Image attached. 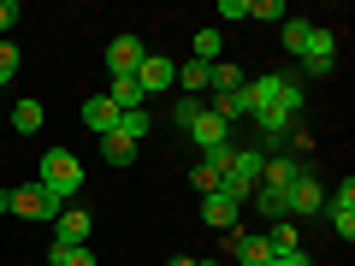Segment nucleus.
Here are the masks:
<instances>
[{
    "instance_id": "24",
    "label": "nucleus",
    "mask_w": 355,
    "mask_h": 266,
    "mask_svg": "<svg viewBox=\"0 0 355 266\" xmlns=\"http://www.w3.org/2000/svg\"><path fill=\"white\" fill-rule=\"evenodd\" d=\"M148 125H154V118L142 113V107H137V113H119V136H130V142H142V136H148Z\"/></svg>"
},
{
    "instance_id": "29",
    "label": "nucleus",
    "mask_w": 355,
    "mask_h": 266,
    "mask_svg": "<svg viewBox=\"0 0 355 266\" xmlns=\"http://www.w3.org/2000/svg\"><path fill=\"white\" fill-rule=\"evenodd\" d=\"M190 184H196L202 195H214V190H219V172H214V166L202 160V166H190Z\"/></svg>"
},
{
    "instance_id": "25",
    "label": "nucleus",
    "mask_w": 355,
    "mask_h": 266,
    "mask_svg": "<svg viewBox=\"0 0 355 266\" xmlns=\"http://www.w3.org/2000/svg\"><path fill=\"white\" fill-rule=\"evenodd\" d=\"M308 30H314V24H308V18H284V24H279V36H284V48H291V53H302Z\"/></svg>"
},
{
    "instance_id": "3",
    "label": "nucleus",
    "mask_w": 355,
    "mask_h": 266,
    "mask_svg": "<svg viewBox=\"0 0 355 266\" xmlns=\"http://www.w3.org/2000/svg\"><path fill=\"white\" fill-rule=\"evenodd\" d=\"M261 166H266V148H237L231 166H225V177H219V190H225L237 207H249L254 184H261Z\"/></svg>"
},
{
    "instance_id": "28",
    "label": "nucleus",
    "mask_w": 355,
    "mask_h": 266,
    "mask_svg": "<svg viewBox=\"0 0 355 266\" xmlns=\"http://www.w3.org/2000/svg\"><path fill=\"white\" fill-rule=\"evenodd\" d=\"M48 260L53 266H95V254L89 249H48Z\"/></svg>"
},
{
    "instance_id": "6",
    "label": "nucleus",
    "mask_w": 355,
    "mask_h": 266,
    "mask_svg": "<svg viewBox=\"0 0 355 266\" xmlns=\"http://www.w3.org/2000/svg\"><path fill=\"white\" fill-rule=\"evenodd\" d=\"M320 207H326V184H320L314 166H302L296 184H291V219H308V213H320Z\"/></svg>"
},
{
    "instance_id": "9",
    "label": "nucleus",
    "mask_w": 355,
    "mask_h": 266,
    "mask_svg": "<svg viewBox=\"0 0 355 266\" xmlns=\"http://www.w3.org/2000/svg\"><path fill=\"white\" fill-rule=\"evenodd\" d=\"M12 213H18V219H60L65 207L53 202L42 184H18V190H12Z\"/></svg>"
},
{
    "instance_id": "8",
    "label": "nucleus",
    "mask_w": 355,
    "mask_h": 266,
    "mask_svg": "<svg viewBox=\"0 0 355 266\" xmlns=\"http://www.w3.org/2000/svg\"><path fill=\"white\" fill-rule=\"evenodd\" d=\"M142 60H148L142 36H113V42H107V77H137Z\"/></svg>"
},
{
    "instance_id": "15",
    "label": "nucleus",
    "mask_w": 355,
    "mask_h": 266,
    "mask_svg": "<svg viewBox=\"0 0 355 266\" xmlns=\"http://www.w3.org/2000/svg\"><path fill=\"white\" fill-rule=\"evenodd\" d=\"M83 125L95 130V136H107V130H119V107L107 101V95H89L83 101Z\"/></svg>"
},
{
    "instance_id": "30",
    "label": "nucleus",
    "mask_w": 355,
    "mask_h": 266,
    "mask_svg": "<svg viewBox=\"0 0 355 266\" xmlns=\"http://www.w3.org/2000/svg\"><path fill=\"white\" fill-rule=\"evenodd\" d=\"M231 154H237V148H231V142H225V148H207V154H202V160H207V166H214V172H219V177H225V166H231Z\"/></svg>"
},
{
    "instance_id": "14",
    "label": "nucleus",
    "mask_w": 355,
    "mask_h": 266,
    "mask_svg": "<svg viewBox=\"0 0 355 266\" xmlns=\"http://www.w3.org/2000/svg\"><path fill=\"white\" fill-rule=\"evenodd\" d=\"M296 172H302V166H296V154H266L261 184H266V190H291V184H296Z\"/></svg>"
},
{
    "instance_id": "34",
    "label": "nucleus",
    "mask_w": 355,
    "mask_h": 266,
    "mask_svg": "<svg viewBox=\"0 0 355 266\" xmlns=\"http://www.w3.org/2000/svg\"><path fill=\"white\" fill-rule=\"evenodd\" d=\"M196 266H219V260H214V254H202V260H196Z\"/></svg>"
},
{
    "instance_id": "18",
    "label": "nucleus",
    "mask_w": 355,
    "mask_h": 266,
    "mask_svg": "<svg viewBox=\"0 0 355 266\" xmlns=\"http://www.w3.org/2000/svg\"><path fill=\"white\" fill-rule=\"evenodd\" d=\"M243 89H249V83H243ZM243 89H231V95H214V101H207V113H214V118H225V125L249 118V101H243Z\"/></svg>"
},
{
    "instance_id": "16",
    "label": "nucleus",
    "mask_w": 355,
    "mask_h": 266,
    "mask_svg": "<svg viewBox=\"0 0 355 266\" xmlns=\"http://www.w3.org/2000/svg\"><path fill=\"white\" fill-rule=\"evenodd\" d=\"M107 101H113L119 113H137V107H148V101H142V89H137V77H107Z\"/></svg>"
},
{
    "instance_id": "27",
    "label": "nucleus",
    "mask_w": 355,
    "mask_h": 266,
    "mask_svg": "<svg viewBox=\"0 0 355 266\" xmlns=\"http://www.w3.org/2000/svg\"><path fill=\"white\" fill-rule=\"evenodd\" d=\"M196 113H202V101H190V95H178V101H172V125H178V130H190Z\"/></svg>"
},
{
    "instance_id": "20",
    "label": "nucleus",
    "mask_w": 355,
    "mask_h": 266,
    "mask_svg": "<svg viewBox=\"0 0 355 266\" xmlns=\"http://www.w3.org/2000/svg\"><path fill=\"white\" fill-rule=\"evenodd\" d=\"M266 242H272V254H296L302 242H296V219H279V225L266 231Z\"/></svg>"
},
{
    "instance_id": "10",
    "label": "nucleus",
    "mask_w": 355,
    "mask_h": 266,
    "mask_svg": "<svg viewBox=\"0 0 355 266\" xmlns=\"http://www.w3.org/2000/svg\"><path fill=\"white\" fill-rule=\"evenodd\" d=\"M53 225H60L53 231V249H89V213L83 207H65Z\"/></svg>"
},
{
    "instance_id": "5",
    "label": "nucleus",
    "mask_w": 355,
    "mask_h": 266,
    "mask_svg": "<svg viewBox=\"0 0 355 266\" xmlns=\"http://www.w3.org/2000/svg\"><path fill=\"white\" fill-rule=\"evenodd\" d=\"M320 213L331 219V231H338L343 242H355V184L349 177H343L338 190H326V207H320Z\"/></svg>"
},
{
    "instance_id": "23",
    "label": "nucleus",
    "mask_w": 355,
    "mask_h": 266,
    "mask_svg": "<svg viewBox=\"0 0 355 266\" xmlns=\"http://www.w3.org/2000/svg\"><path fill=\"white\" fill-rule=\"evenodd\" d=\"M219 48H225V36H219V30H196V60H202V65H214Z\"/></svg>"
},
{
    "instance_id": "1",
    "label": "nucleus",
    "mask_w": 355,
    "mask_h": 266,
    "mask_svg": "<svg viewBox=\"0 0 355 266\" xmlns=\"http://www.w3.org/2000/svg\"><path fill=\"white\" fill-rule=\"evenodd\" d=\"M243 101H249V118L279 142L284 130L296 125V113H302V83H296L291 71H261V77H249Z\"/></svg>"
},
{
    "instance_id": "31",
    "label": "nucleus",
    "mask_w": 355,
    "mask_h": 266,
    "mask_svg": "<svg viewBox=\"0 0 355 266\" xmlns=\"http://www.w3.org/2000/svg\"><path fill=\"white\" fill-rule=\"evenodd\" d=\"M18 24V0H0V42H6V30Z\"/></svg>"
},
{
    "instance_id": "13",
    "label": "nucleus",
    "mask_w": 355,
    "mask_h": 266,
    "mask_svg": "<svg viewBox=\"0 0 355 266\" xmlns=\"http://www.w3.org/2000/svg\"><path fill=\"white\" fill-rule=\"evenodd\" d=\"M178 95H190V101H202L207 89H214V65H202V60H190V65H178Z\"/></svg>"
},
{
    "instance_id": "17",
    "label": "nucleus",
    "mask_w": 355,
    "mask_h": 266,
    "mask_svg": "<svg viewBox=\"0 0 355 266\" xmlns=\"http://www.w3.org/2000/svg\"><path fill=\"white\" fill-rule=\"evenodd\" d=\"M42 118H48V107H42L36 95H24V101L12 107V130H18V136H36V130H42Z\"/></svg>"
},
{
    "instance_id": "19",
    "label": "nucleus",
    "mask_w": 355,
    "mask_h": 266,
    "mask_svg": "<svg viewBox=\"0 0 355 266\" xmlns=\"http://www.w3.org/2000/svg\"><path fill=\"white\" fill-rule=\"evenodd\" d=\"M101 160L107 166H130V160H137V142L119 136V130H107V136H101Z\"/></svg>"
},
{
    "instance_id": "22",
    "label": "nucleus",
    "mask_w": 355,
    "mask_h": 266,
    "mask_svg": "<svg viewBox=\"0 0 355 266\" xmlns=\"http://www.w3.org/2000/svg\"><path fill=\"white\" fill-rule=\"evenodd\" d=\"M254 18H261V24H284L291 6H284V0H254V6H249V24H254Z\"/></svg>"
},
{
    "instance_id": "7",
    "label": "nucleus",
    "mask_w": 355,
    "mask_h": 266,
    "mask_svg": "<svg viewBox=\"0 0 355 266\" xmlns=\"http://www.w3.org/2000/svg\"><path fill=\"white\" fill-rule=\"evenodd\" d=\"M172 83H178V60H166V53H148V60L137 65V89H142V101L166 95Z\"/></svg>"
},
{
    "instance_id": "26",
    "label": "nucleus",
    "mask_w": 355,
    "mask_h": 266,
    "mask_svg": "<svg viewBox=\"0 0 355 266\" xmlns=\"http://www.w3.org/2000/svg\"><path fill=\"white\" fill-rule=\"evenodd\" d=\"M18 65H24V60H18V42H0V89L18 77Z\"/></svg>"
},
{
    "instance_id": "11",
    "label": "nucleus",
    "mask_w": 355,
    "mask_h": 266,
    "mask_svg": "<svg viewBox=\"0 0 355 266\" xmlns=\"http://www.w3.org/2000/svg\"><path fill=\"white\" fill-rule=\"evenodd\" d=\"M184 136H190L196 142V148H225V142H231V125H225V118H214V113H207V107H202V113H196V125L190 130H184Z\"/></svg>"
},
{
    "instance_id": "32",
    "label": "nucleus",
    "mask_w": 355,
    "mask_h": 266,
    "mask_svg": "<svg viewBox=\"0 0 355 266\" xmlns=\"http://www.w3.org/2000/svg\"><path fill=\"white\" fill-rule=\"evenodd\" d=\"M266 266H314V260H308V249H296V254H272Z\"/></svg>"
},
{
    "instance_id": "12",
    "label": "nucleus",
    "mask_w": 355,
    "mask_h": 266,
    "mask_svg": "<svg viewBox=\"0 0 355 266\" xmlns=\"http://www.w3.org/2000/svg\"><path fill=\"white\" fill-rule=\"evenodd\" d=\"M237 213H243V207L231 202L225 190H214V195H202V225H214V231H231V225H237Z\"/></svg>"
},
{
    "instance_id": "33",
    "label": "nucleus",
    "mask_w": 355,
    "mask_h": 266,
    "mask_svg": "<svg viewBox=\"0 0 355 266\" xmlns=\"http://www.w3.org/2000/svg\"><path fill=\"white\" fill-rule=\"evenodd\" d=\"M166 266H196V254H172V260H166Z\"/></svg>"
},
{
    "instance_id": "21",
    "label": "nucleus",
    "mask_w": 355,
    "mask_h": 266,
    "mask_svg": "<svg viewBox=\"0 0 355 266\" xmlns=\"http://www.w3.org/2000/svg\"><path fill=\"white\" fill-rule=\"evenodd\" d=\"M249 83V71L243 65H214V95H231V89Z\"/></svg>"
},
{
    "instance_id": "4",
    "label": "nucleus",
    "mask_w": 355,
    "mask_h": 266,
    "mask_svg": "<svg viewBox=\"0 0 355 266\" xmlns=\"http://www.w3.org/2000/svg\"><path fill=\"white\" fill-rule=\"evenodd\" d=\"M296 60H302V71H308V77H326L331 65H338V36H331L326 24H314V30H308V42H302V53H296Z\"/></svg>"
},
{
    "instance_id": "2",
    "label": "nucleus",
    "mask_w": 355,
    "mask_h": 266,
    "mask_svg": "<svg viewBox=\"0 0 355 266\" xmlns=\"http://www.w3.org/2000/svg\"><path fill=\"white\" fill-rule=\"evenodd\" d=\"M36 184H42V190H48L60 207H71V195L83 190V160H77L71 148H48V154H42V172H36Z\"/></svg>"
}]
</instances>
